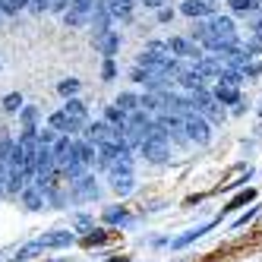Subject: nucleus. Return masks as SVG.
Instances as JSON below:
<instances>
[{
	"instance_id": "9d476101",
	"label": "nucleus",
	"mask_w": 262,
	"mask_h": 262,
	"mask_svg": "<svg viewBox=\"0 0 262 262\" xmlns=\"http://www.w3.org/2000/svg\"><path fill=\"white\" fill-rule=\"evenodd\" d=\"M89 23H92V38H98V35L111 32L107 29L111 26V7H107V0H98V4H95V10H92V16H89Z\"/></svg>"
},
{
	"instance_id": "58836bf2",
	"label": "nucleus",
	"mask_w": 262,
	"mask_h": 262,
	"mask_svg": "<svg viewBox=\"0 0 262 262\" xmlns=\"http://www.w3.org/2000/svg\"><path fill=\"white\" fill-rule=\"evenodd\" d=\"M139 107H145V111L161 107V98H155V95H142V98H139Z\"/></svg>"
},
{
	"instance_id": "a19ab883",
	"label": "nucleus",
	"mask_w": 262,
	"mask_h": 262,
	"mask_svg": "<svg viewBox=\"0 0 262 262\" xmlns=\"http://www.w3.org/2000/svg\"><path fill=\"white\" fill-rule=\"evenodd\" d=\"M7 174H10V164H4V161H0V196L7 193Z\"/></svg>"
},
{
	"instance_id": "f03ea898",
	"label": "nucleus",
	"mask_w": 262,
	"mask_h": 262,
	"mask_svg": "<svg viewBox=\"0 0 262 262\" xmlns=\"http://www.w3.org/2000/svg\"><path fill=\"white\" fill-rule=\"evenodd\" d=\"M155 129H158V126L145 117V111H133V117H129L126 126H123V139H126L129 148H133V145H142L148 136L155 133Z\"/></svg>"
},
{
	"instance_id": "2f4dec72",
	"label": "nucleus",
	"mask_w": 262,
	"mask_h": 262,
	"mask_svg": "<svg viewBox=\"0 0 262 262\" xmlns=\"http://www.w3.org/2000/svg\"><path fill=\"white\" fill-rule=\"evenodd\" d=\"M0 7H4V13H19L23 7H29V0H0Z\"/></svg>"
},
{
	"instance_id": "49530a36",
	"label": "nucleus",
	"mask_w": 262,
	"mask_h": 262,
	"mask_svg": "<svg viewBox=\"0 0 262 262\" xmlns=\"http://www.w3.org/2000/svg\"><path fill=\"white\" fill-rule=\"evenodd\" d=\"M4 16H7V13H4V7H0V23H4Z\"/></svg>"
},
{
	"instance_id": "6e6552de",
	"label": "nucleus",
	"mask_w": 262,
	"mask_h": 262,
	"mask_svg": "<svg viewBox=\"0 0 262 262\" xmlns=\"http://www.w3.org/2000/svg\"><path fill=\"white\" fill-rule=\"evenodd\" d=\"M171 48L161 45V41H148L142 57H139V67H171Z\"/></svg>"
},
{
	"instance_id": "20e7f679",
	"label": "nucleus",
	"mask_w": 262,
	"mask_h": 262,
	"mask_svg": "<svg viewBox=\"0 0 262 262\" xmlns=\"http://www.w3.org/2000/svg\"><path fill=\"white\" fill-rule=\"evenodd\" d=\"M107 177H111V186H114L120 196H126L129 190H133V158H129V152L120 155L114 164L107 167Z\"/></svg>"
},
{
	"instance_id": "1a4fd4ad",
	"label": "nucleus",
	"mask_w": 262,
	"mask_h": 262,
	"mask_svg": "<svg viewBox=\"0 0 262 262\" xmlns=\"http://www.w3.org/2000/svg\"><path fill=\"white\" fill-rule=\"evenodd\" d=\"M95 4L98 0H73L70 4V10L63 13V26H85L89 23V16H92V10H95Z\"/></svg>"
},
{
	"instance_id": "a211bd4d",
	"label": "nucleus",
	"mask_w": 262,
	"mask_h": 262,
	"mask_svg": "<svg viewBox=\"0 0 262 262\" xmlns=\"http://www.w3.org/2000/svg\"><path fill=\"white\" fill-rule=\"evenodd\" d=\"M98 45V51L104 54V57H114L117 54V48H120V38H117V32H104V35H98V38H92Z\"/></svg>"
},
{
	"instance_id": "c756f323",
	"label": "nucleus",
	"mask_w": 262,
	"mask_h": 262,
	"mask_svg": "<svg viewBox=\"0 0 262 262\" xmlns=\"http://www.w3.org/2000/svg\"><path fill=\"white\" fill-rule=\"evenodd\" d=\"M205 231H209V224H205V228H196V231H190V234H183V237H177L174 240V247H186V243H193L196 237H202Z\"/></svg>"
},
{
	"instance_id": "f3484780",
	"label": "nucleus",
	"mask_w": 262,
	"mask_h": 262,
	"mask_svg": "<svg viewBox=\"0 0 262 262\" xmlns=\"http://www.w3.org/2000/svg\"><path fill=\"white\" fill-rule=\"evenodd\" d=\"M174 79H177V82H180L183 89L202 92V79H205V76H202V73H199V70L193 67V70H177V76H174Z\"/></svg>"
},
{
	"instance_id": "39448f33",
	"label": "nucleus",
	"mask_w": 262,
	"mask_h": 262,
	"mask_svg": "<svg viewBox=\"0 0 262 262\" xmlns=\"http://www.w3.org/2000/svg\"><path fill=\"white\" fill-rule=\"evenodd\" d=\"M142 158L152 161V164H164L167 158H171V145H167V136L161 133V129H155V133L142 142Z\"/></svg>"
},
{
	"instance_id": "9b49d317",
	"label": "nucleus",
	"mask_w": 262,
	"mask_h": 262,
	"mask_svg": "<svg viewBox=\"0 0 262 262\" xmlns=\"http://www.w3.org/2000/svg\"><path fill=\"white\" fill-rule=\"evenodd\" d=\"M85 133H89V142H92V145H101V142H111V139H117V136L123 133V129L111 126L107 120H98V123L85 126Z\"/></svg>"
},
{
	"instance_id": "4c0bfd02",
	"label": "nucleus",
	"mask_w": 262,
	"mask_h": 262,
	"mask_svg": "<svg viewBox=\"0 0 262 262\" xmlns=\"http://www.w3.org/2000/svg\"><path fill=\"white\" fill-rule=\"evenodd\" d=\"M117 76V70H114V60H111V57H104V67H101V79H114Z\"/></svg>"
},
{
	"instance_id": "0eeeda50",
	"label": "nucleus",
	"mask_w": 262,
	"mask_h": 262,
	"mask_svg": "<svg viewBox=\"0 0 262 262\" xmlns=\"http://www.w3.org/2000/svg\"><path fill=\"white\" fill-rule=\"evenodd\" d=\"M190 111H199V114H205L212 123H221V120H224L221 101H218L215 95H209V92H193V98H190Z\"/></svg>"
},
{
	"instance_id": "72a5a7b5",
	"label": "nucleus",
	"mask_w": 262,
	"mask_h": 262,
	"mask_svg": "<svg viewBox=\"0 0 262 262\" xmlns=\"http://www.w3.org/2000/svg\"><path fill=\"white\" fill-rule=\"evenodd\" d=\"M41 250H45V247H41L38 240H35V243H29V247H23L19 253H16V259H32L35 253H41Z\"/></svg>"
},
{
	"instance_id": "b1692460",
	"label": "nucleus",
	"mask_w": 262,
	"mask_h": 262,
	"mask_svg": "<svg viewBox=\"0 0 262 262\" xmlns=\"http://www.w3.org/2000/svg\"><path fill=\"white\" fill-rule=\"evenodd\" d=\"M104 120H107L111 126H117V129H123V126H126V111H120L117 104H111V107L104 111Z\"/></svg>"
},
{
	"instance_id": "c9c22d12",
	"label": "nucleus",
	"mask_w": 262,
	"mask_h": 262,
	"mask_svg": "<svg viewBox=\"0 0 262 262\" xmlns=\"http://www.w3.org/2000/svg\"><path fill=\"white\" fill-rule=\"evenodd\" d=\"M57 89H60V95H76V92H79V82H76V79H63Z\"/></svg>"
},
{
	"instance_id": "f8f14e48",
	"label": "nucleus",
	"mask_w": 262,
	"mask_h": 262,
	"mask_svg": "<svg viewBox=\"0 0 262 262\" xmlns=\"http://www.w3.org/2000/svg\"><path fill=\"white\" fill-rule=\"evenodd\" d=\"M155 126L161 129V133L164 136H174V139H190V136H186V129H183V117L180 114H161L158 120H155Z\"/></svg>"
},
{
	"instance_id": "ddd939ff",
	"label": "nucleus",
	"mask_w": 262,
	"mask_h": 262,
	"mask_svg": "<svg viewBox=\"0 0 262 262\" xmlns=\"http://www.w3.org/2000/svg\"><path fill=\"white\" fill-rule=\"evenodd\" d=\"M63 114H67V120H70V129H73V133L85 129V104H82V101L70 98V101L63 104Z\"/></svg>"
},
{
	"instance_id": "412c9836",
	"label": "nucleus",
	"mask_w": 262,
	"mask_h": 262,
	"mask_svg": "<svg viewBox=\"0 0 262 262\" xmlns=\"http://www.w3.org/2000/svg\"><path fill=\"white\" fill-rule=\"evenodd\" d=\"M107 7H111V16H117V19L133 16V0H107Z\"/></svg>"
},
{
	"instance_id": "5701e85b",
	"label": "nucleus",
	"mask_w": 262,
	"mask_h": 262,
	"mask_svg": "<svg viewBox=\"0 0 262 262\" xmlns=\"http://www.w3.org/2000/svg\"><path fill=\"white\" fill-rule=\"evenodd\" d=\"M167 48H171V54H177V57H196L193 45L186 41V38H171V41H167Z\"/></svg>"
},
{
	"instance_id": "4468645a",
	"label": "nucleus",
	"mask_w": 262,
	"mask_h": 262,
	"mask_svg": "<svg viewBox=\"0 0 262 262\" xmlns=\"http://www.w3.org/2000/svg\"><path fill=\"white\" fill-rule=\"evenodd\" d=\"M26 177H32L23 164L10 161V174H7V193L16 196V193H26Z\"/></svg>"
},
{
	"instance_id": "79ce46f5",
	"label": "nucleus",
	"mask_w": 262,
	"mask_h": 262,
	"mask_svg": "<svg viewBox=\"0 0 262 262\" xmlns=\"http://www.w3.org/2000/svg\"><path fill=\"white\" fill-rule=\"evenodd\" d=\"M35 117H38V111H35V107H26L23 111V123L26 126H35Z\"/></svg>"
},
{
	"instance_id": "f704fd0d",
	"label": "nucleus",
	"mask_w": 262,
	"mask_h": 262,
	"mask_svg": "<svg viewBox=\"0 0 262 262\" xmlns=\"http://www.w3.org/2000/svg\"><path fill=\"white\" fill-rule=\"evenodd\" d=\"M4 107L7 111H19L23 107V95H19V92H10V95L4 98Z\"/></svg>"
},
{
	"instance_id": "ea45409f",
	"label": "nucleus",
	"mask_w": 262,
	"mask_h": 262,
	"mask_svg": "<svg viewBox=\"0 0 262 262\" xmlns=\"http://www.w3.org/2000/svg\"><path fill=\"white\" fill-rule=\"evenodd\" d=\"M51 4H54V0H29V7H32L35 13H45V10H51Z\"/></svg>"
},
{
	"instance_id": "dca6fc26",
	"label": "nucleus",
	"mask_w": 262,
	"mask_h": 262,
	"mask_svg": "<svg viewBox=\"0 0 262 262\" xmlns=\"http://www.w3.org/2000/svg\"><path fill=\"white\" fill-rule=\"evenodd\" d=\"M73 196H76L79 202L95 199V196H98V186H95V180H92L89 174H85V177H79V180H73Z\"/></svg>"
},
{
	"instance_id": "aec40b11",
	"label": "nucleus",
	"mask_w": 262,
	"mask_h": 262,
	"mask_svg": "<svg viewBox=\"0 0 262 262\" xmlns=\"http://www.w3.org/2000/svg\"><path fill=\"white\" fill-rule=\"evenodd\" d=\"M54 158H57V167H67L73 158V142L70 139H57L54 142Z\"/></svg>"
},
{
	"instance_id": "c85d7f7f",
	"label": "nucleus",
	"mask_w": 262,
	"mask_h": 262,
	"mask_svg": "<svg viewBox=\"0 0 262 262\" xmlns=\"http://www.w3.org/2000/svg\"><path fill=\"white\" fill-rule=\"evenodd\" d=\"M243 76H247V73H243V70H237V67H228V70H224L221 73V79L218 82H224V85H237Z\"/></svg>"
},
{
	"instance_id": "37998d69",
	"label": "nucleus",
	"mask_w": 262,
	"mask_h": 262,
	"mask_svg": "<svg viewBox=\"0 0 262 262\" xmlns=\"http://www.w3.org/2000/svg\"><path fill=\"white\" fill-rule=\"evenodd\" d=\"M70 4H73V0H54V4H51V10H57V13H67V10H70Z\"/></svg>"
},
{
	"instance_id": "a18cd8bd",
	"label": "nucleus",
	"mask_w": 262,
	"mask_h": 262,
	"mask_svg": "<svg viewBox=\"0 0 262 262\" xmlns=\"http://www.w3.org/2000/svg\"><path fill=\"white\" fill-rule=\"evenodd\" d=\"M142 4H145V7H161L164 0H142Z\"/></svg>"
},
{
	"instance_id": "423d86ee",
	"label": "nucleus",
	"mask_w": 262,
	"mask_h": 262,
	"mask_svg": "<svg viewBox=\"0 0 262 262\" xmlns=\"http://www.w3.org/2000/svg\"><path fill=\"white\" fill-rule=\"evenodd\" d=\"M212 120L209 117H202L199 111H190V114H183V129H186V136H190L193 142H199V145H205L212 139V126H209Z\"/></svg>"
},
{
	"instance_id": "c03bdc74",
	"label": "nucleus",
	"mask_w": 262,
	"mask_h": 262,
	"mask_svg": "<svg viewBox=\"0 0 262 262\" xmlns=\"http://www.w3.org/2000/svg\"><path fill=\"white\" fill-rule=\"evenodd\" d=\"M171 16H174L171 10H161V13H158V19H161V23H171Z\"/></svg>"
},
{
	"instance_id": "473e14b6",
	"label": "nucleus",
	"mask_w": 262,
	"mask_h": 262,
	"mask_svg": "<svg viewBox=\"0 0 262 262\" xmlns=\"http://www.w3.org/2000/svg\"><path fill=\"white\" fill-rule=\"evenodd\" d=\"M117 107H120V111H136V107H139V98H136V95H120V98H117Z\"/></svg>"
},
{
	"instance_id": "f257e3e1",
	"label": "nucleus",
	"mask_w": 262,
	"mask_h": 262,
	"mask_svg": "<svg viewBox=\"0 0 262 262\" xmlns=\"http://www.w3.org/2000/svg\"><path fill=\"white\" fill-rule=\"evenodd\" d=\"M196 41H202L209 51L221 45H237V29L228 16H205V23L196 29Z\"/></svg>"
},
{
	"instance_id": "7ed1b4c3",
	"label": "nucleus",
	"mask_w": 262,
	"mask_h": 262,
	"mask_svg": "<svg viewBox=\"0 0 262 262\" xmlns=\"http://www.w3.org/2000/svg\"><path fill=\"white\" fill-rule=\"evenodd\" d=\"M92 158H95V148H92V142H89V139H85V142H73V158H70V164L63 167L67 177H70V183L89 174Z\"/></svg>"
},
{
	"instance_id": "a878e982",
	"label": "nucleus",
	"mask_w": 262,
	"mask_h": 262,
	"mask_svg": "<svg viewBox=\"0 0 262 262\" xmlns=\"http://www.w3.org/2000/svg\"><path fill=\"white\" fill-rule=\"evenodd\" d=\"M104 221L107 224H129L133 218H129L126 209H120V205H117V209H104Z\"/></svg>"
},
{
	"instance_id": "6ab92c4d",
	"label": "nucleus",
	"mask_w": 262,
	"mask_h": 262,
	"mask_svg": "<svg viewBox=\"0 0 262 262\" xmlns=\"http://www.w3.org/2000/svg\"><path fill=\"white\" fill-rule=\"evenodd\" d=\"M38 243H41L45 250H51V247H70V243H73V234H67V231H54V234H45Z\"/></svg>"
},
{
	"instance_id": "cd10ccee",
	"label": "nucleus",
	"mask_w": 262,
	"mask_h": 262,
	"mask_svg": "<svg viewBox=\"0 0 262 262\" xmlns=\"http://www.w3.org/2000/svg\"><path fill=\"white\" fill-rule=\"evenodd\" d=\"M196 70L202 73V76H218V79H221V73H224V67H221L218 60H199Z\"/></svg>"
},
{
	"instance_id": "393cba45",
	"label": "nucleus",
	"mask_w": 262,
	"mask_h": 262,
	"mask_svg": "<svg viewBox=\"0 0 262 262\" xmlns=\"http://www.w3.org/2000/svg\"><path fill=\"white\" fill-rule=\"evenodd\" d=\"M215 98H218L221 104H237V101H240V98H237V89H234V85H224V82H218Z\"/></svg>"
},
{
	"instance_id": "2eb2a0df",
	"label": "nucleus",
	"mask_w": 262,
	"mask_h": 262,
	"mask_svg": "<svg viewBox=\"0 0 262 262\" xmlns=\"http://www.w3.org/2000/svg\"><path fill=\"white\" fill-rule=\"evenodd\" d=\"M180 13L183 16H215V4L212 0H183Z\"/></svg>"
},
{
	"instance_id": "e433bc0d",
	"label": "nucleus",
	"mask_w": 262,
	"mask_h": 262,
	"mask_svg": "<svg viewBox=\"0 0 262 262\" xmlns=\"http://www.w3.org/2000/svg\"><path fill=\"white\" fill-rule=\"evenodd\" d=\"M250 199H256V193H253V190H247V193L234 196V202H228V209H240V205H243V202H250Z\"/></svg>"
},
{
	"instance_id": "7c9ffc66",
	"label": "nucleus",
	"mask_w": 262,
	"mask_h": 262,
	"mask_svg": "<svg viewBox=\"0 0 262 262\" xmlns=\"http://www.w3.org/2000/svg\"><path fill=\"white\" fill-rule=\"evenodd\" d=\"M228 4L237 10V13H253L259 7V0H228Z\"/></svg>"
},
{
	"instance_id": "bb28decb",
	"label": "nucleus",
	"mask_w": 262,
	"mask_h": 262,
	"mask_svg": "<svg viewBox=\"0 0 262 262\" xmlns=\"http://www.w3.org/2000/svg\"><path fill=\"white\" fill-rule=\"evenodd\" d=\"M48 126L54 129V133H73V129H70V120H67V114H63V111H57V114H51Z\"/></svg>"
},
{
	"instance_id": "4be33fe9",
	"label": "nucleus",
	"mask_w": 262,
	"mask_h": 262,
	"mask_svg": "<svg viewBox=\"0 0 262 262\" xmlns=\"http://www.w3.org/2000/svg\"><path fill=\"white\" fill-rule=\"evenodd\" d=\"M23 199H26V205H29L32 212H38V209H41V202H45V186H32V190L23 193Z\"/></svg>"
}]
</instances>
